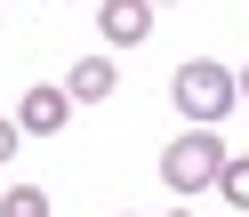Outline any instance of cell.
<instances>
[{
	"label": "cell",
	"mask_w": 249,
	"mask_h": 217,
	"mask_svg": "<svg viewBox=\"0 0 249 217\" xmlns=\"http://www.w3.org/2000/svg\"><path fill=\"white\" fill-rule=\"evenodd\" d=\"M233 89H241V105H249V65H241V72H233Z\"/></svg>",
	"instance_id": "9"
},
{
	"label": "cell",
	"mask_w": 249,
	"mask_h": 217,
	"mask_svg": "<svg viewBox=\"0 0 249 217\" xmlns=\"http://www.w3.org/2000/svg\"><path fill=\"white\" fill-rule=\"evenodd\" d=\"M217 193H225V209L249 217V153H225V169H217Z\"/></svg>",
	"instance_id": "6"
},
{
	"label": "cell",
	"mask_w": 249,
	"mask_h": 217,
	"mask_svg": "<svg viewBox=\"0 0 249 217\" xmlns=\"http://www.w3.org/2000/svg\"><path fill=\"white\" fill-rule=\"evenodd\" d=\"M153 8H169V0H153Z\"/></svg>",
	"instance_id": "11"
},
{
	"label": "cell",
	"mask_w": 249,
	"mask_h": 217,
	"mask_svg": "<svg viewBox=\"0 0 249 217\" xmlns=\"http://www.w3.org/2000/svg\"><path fill=\"white\" fill-rule=\"evenodd\" d=\"M161 217H193V209H161Z\"/></svg>",
	"instance_id": "10"
},
{
	"label": "cell",
	"mask_w": 249,
	"mask_h": 217,
	"mask_svg": "<svg viewBox=\"0 0 249 217\" xmlns=\"http://www.w3.org/2000/svg\"><path fill=\"white\" fill-rule=\"evenodd\" d=\"M65 89H72V105H105L121 89V72H113V56H81V65L65 72Z\"/></svg>",
	"instance_id": "5"
},
{
	"label": "cell",
	"mask_w": 249,
	"mask_h": 217,
	"mask_svg": "<svg viewBox=\"0 0 249 217\" xmlns=\"http://www.w3.org/2000/svg\"><path fill=\"white\" fill-rule=\"evenodd\" d=\"M121 217H137V209H121Z\"/></svg>",
	"instance_id": "12"
},
{
	"label": "cell",
	"mask_w": 249,
	"mask_h": 217,
	"mask_svg": "<svg viewBox=\"0 0 249 217\" xmlns=\"http://www.w3.org/2000/svg\"><path fill=\"white\" fill-rule=\"evenodd\" d=\"M225 153H233V145L209 129V121H185V129H177V145H161V185H169L177 201L209 193V185H217V169H225Z\"/></svg>",
	"instance_id": "1"
},
{
	"label": "cell",
	"mask_w": 249,
	"mask_h": 217,
	"mask_svg": "<svg viewBox=\"0 0 249 217\" xmlns=\"http://www.w3.org/2000/svg\"><path fill=\"white\" fill-rule=\"evenodd\" d=\"M17 153H24V129H17V121H0V169L17 161Z\"/></svg>",
	"instance_id": "8"
},
{
	"label": "cell",
	"mask_w": 249,
	"mask_h": 217,
	"mask_svg": "<svg viewBox=\"0 0 249 217\" xmlns=\"http://www.w3.org/2000/svg\"><path fill=\"white\" fill-rule=\"evenodd\" d=\"M65 121H72V89L65 81H33V89H24V105H17V129L24 137L49 145V137H65Z\"/></svg>",
	"instance_id": "3"
},
{
	"label": "cell",
	"mask_w": 249,
	"mask_h": 217,
	"mask_svg": "<svg viewBox=\"0 0 249 217\" xmlns=\"http://www.w3.org/2000/svg\"><path fill=\"white\" fill-rule=\"evenodd\" d=\"M0 217H56V209H49L40 185H8V193H0Z\"/></svg>",
	"instance_id": "7"
},
{
	"label": "cell",
	"mask_w": 249,
	"mask_h": 217,
	"mask_svg": "<svg viewBox=\"0 0 249 217\" xmlns=\"http://www.w3.org/2000/svg\"><path fill=\"white\" fill-rule=\"evenodd\" d=\"M169 105H177L185 121H209L217 129V121L241 105V89H233V72L217 65V56H185V65L169 72Z\"/></svg>",
	"instance_id": "2"
},
{
	"label": "cell",
	"mask_w": 249,
	"mask_h": 217,
	"mask_svg": "<svg viewBox=\"0 0 249 217\" xmlns=\"http://www.w3.org/2000/svg\"><path fill=\"white\" fill-rule=\"evenodd\" d=\"M97 33H105V49H145L153 40V0H97Z\"/></svg>",
	"instance_id": "4"
}]
</instances>
